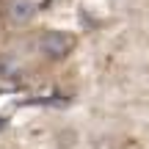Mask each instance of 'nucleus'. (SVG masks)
<instances>
[{
	"instance_id": "nucleus-1",
	"label": "nucleus",
	"mask_w": 149,
	"mask_h": 149,
	"mask_svg": "<svg viewBox=\"0 0 149 149\" xmlns=\"http://www.w3.org/2000/svg\"><path fill=\"white\" fill-rule=\"evenodd\" d=\"M74 47V39L64 31H47L42 39H39V50H42L47 58H66Z\"/></svg>"
},
{
	"instance_id": "nucleus-2",
	"label": "nucleus",
	"mask_w": 149,
	"mask_h": 149,
	"mask_svg": "<svg viewBox=\"0 0 149 149\" xmlns=\"http://www.w3.org/2000/svg\"><path fill=\"white\" fill-rule=\"evenodd\" d=\"M33 14H36V0H14L8 8V17L14 22H28L33 19Z\"/></svg>"
}]
</instances>
